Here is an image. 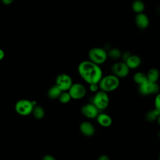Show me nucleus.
I'll list each match as a JSON object with an SVG mask.
<instances>
[{"instance_id": "nucleus-21", "label": "nucleus", "mask_w": 160, "mask_h": 160, "mask_svg": "<svg viewBox=\"0 0 160 160\" xmlns=\"http://www.w3.org/2000/svg\"><path fill=\"white\" fill-rule=\"evenodd\" d=\"M32 113L34 116L38 119H42L44 116V111L43 108L39 106H34Z\"/></svg>"}, {"instance_id": "nucleus-20", "label": "nucleus", "mask_w": 160, "mask_h": 160, "mask_svg": "<svg viewBox=\"0 0 160 160\" xmlns=\"http://www.w3.org/2000/svg\"><path fill=\"white\" fill-rule=\"evenodd\" d=\"M159 114H160V112L154 108V109L150 110L146 112L145 115V118L146 121L149 122H152L157 119L158 116H159Z\"/></svg>"}, {"instance_id": "nucleus-8", "label": "nucleus", "mask_w": 160, "mask_h": 160, "mask_svg": "<svg viewBox=\"0 0 160 160\" xmlns=\"http://www.w3.org/2000/svg\"><path fill=\"white\" fill-rule=\"evenodd\" d=\"M68 91L69 93L71 99L75 100H79L83 98L86 94V89L85 86L79 82L73 83Z\"/></svg>"}, {"instance_id": "nucleus-31", "label": "nucleus", "mask_w": 160, "mask_h": 160, "mask_svg": "<svg viewBox=\"0 0 160 160\" xmlns=\"http://www.w3.org/2000/svg\"><path fill=\"white\" fill-rule=\"evenodd\" d=\"M159 160H160V153H159Z\"/></svg>"}, {"instance_id": "nucleus-22", "label": "nucleus", "mask_w": 160, "mask_h": 160, "mask_svg": "<svg viewBox=\"0 0 160 160\" xmlns=\"http://www.w3.org/2000/svg\"><path fill=\"white\" fill-rule=\"evenodd\" d=\"M58 99L61 103L67 104L71 101V97L68 91H62L59 96Z\"/></svg>"}, {"instance_id": "nucleus-11", "label": "nucleus", "mask_w": 160, "mask_h": 160, "mask_svg": "<svg viewBox=\"0 0 160 160\" xmlns=\"http://www.w3.org/2000/svg\"><path fill=\"white\" fill-rule=\"evenodd\" d=\"M134 21L136 26L141 29H146L149 24V18L144 12L136 14Z\"/></svg>"}, {"instance_id": "nucleus-30", "label": "nucleus", "mask_w": 160, "mask_h": 160, "mask_svg": "<svg viewBox=\"0 0 160 160\" xmlns=\"http://www.w3.org/2000/svg\"><path fill=\"white\" fill-rule=\"evenodd\" d=\"M158 137H159V138L160 139V131L158 132Z\"/></svg>"}, {"instance_id": "nucleus-4", "label": "nucleus", "mask_w": 160, "mask_h": 160, "mask_svg": "<svg viewBox=\"0 0 160 160\" xmlns=\"http://www.w3.org/2000/svg\"><path fill=\"white\" fill-rule=\"evenodd\" d=\"M91 103H92L99 111L106 109L109 104V98L108 92L99 89L94 93L92 98Z\"/></svg>"}, {"instance_id": "nucleus-25", "label": "nucleus", "mask_w": 160, "mask_h": 160, "mask_svg": "<svg viewBox=\"0 0 160 160\" xmlns=\"http://www.w3.org/2000/svg\"><path fill=\"white\" fill-rule=\"evenodd\" d=\"M97 160H110V159L107 155L102 154L98 157Z\"/></svg>"}, {"instance_id": "nucleus-7", "label": "nucleus", "mask_w": 160, "mask_h": 160, "mask_svg": "<svg viewBox=\"0 0 160 160\" xmlns=\"http://www.w3.org/2000/svg\"><path fill=\"white\" fill-rule=\"evenodd\" d=\"M113 75L119 78H126L129 73L130 69L124 61H119L114 63L111 68Z\"/></svg>"}, {"instance_id": "nucleus-2", "label": "nucleus", "mask_w": 160, "mask_h": 160, "mask_svg": "<svg viewBox=\"0 0 160 160\" xmlns=\"http://www.w3.org/2000/svg\"><path fill=\"white\" fill-rule=\"evenodd\" d=\"M99 89L106 92L116 90L119 86V79L112 74L102 76L98 82Z\"/></svg>"}, {"instance_id": "nucleus-16", "label": "nucleus", "mask_w": 160, "mask_h": 160, "mask_svg": "<svg viewBox=\"0 0 160 160\" xmlns=\"http://www.w3.org/2000/svg\"><path fill=\"white\" fill-rule=\"evenodd\" d=\"M131 8L135 13L139 14L143 12L145 9V5L141 0H134L131 4Z\"/></svg>"}, {"instance_id": "nucleus-18", "label": "nucleus", "mask_w": 160, "mask_h": 160, "mask_svg": "<svg viewBox=\"0 0 160 160\" xmlns=\"http://www.w3.org/2000/svg\"><path fill=\"white\" fill-rule=\"evenodd\" d=\"M62 91L55 84L54 86H52L51 88H50L48 91V96L49 98L55 99H58L59 96H60L61 93Z\"/></svg>"}, {"instance_id": "nucleus-29", "label": "nucleus", "mask_w": 160, "mask_h": 160, "mask_svg": "<svg viewBox=\"0 0 160 160\" xmlns=\"http://www.w3.org/2000/svg\"><path fill=\"white\" fill-rule=\"evenodd\" d=\"M157 121H158V124L160 126V114H159V116H158V118H157Z\"/></svg>"}, {"instance_id": "nucleus-17", "label": "nucleus", "mask_w": 160, "mask_h": 160, "mask_svg": "<svg viewBox=\"0 0 160 160\" xmlns=\"http://www.w3.org/2000/svg\"><path fill=\"white\" fill-rule=\"evenodd\" d=\"M133 80L136 84L139 86L148 81L146 74L141 71L137 72L133 76Z\"/></svg>"}, {"instance_id": "nucleus-6", "label": "nucleus", "mask_w": 160, "mask_h": 160, "mask_svg": "<svg viewBox=\"0 0 160 160\" xmlns=\"http://www.w3.org/2000/svg\"><path fill=\"white\" fill-rule=\"evenodd\" d=\"M138 91L142 96L156 94L159 92V86L157 82H151L148 80L139 86Z\"/></svg>"}, {"instance_id": "nucleus-3", "label": "nucleus", "mask_w": 160, "mask_h": 160, "mask_svg": "<svg viewBox=\"0 0 160 160\" xmlns=\"http://www.w3.org/2000/svg\"><path fill=\"white\" fill-rule=\"evenodd\" d=\"M88 57L89 61L98 65H101L104 63L108 59L107 51L102 48L94 47L89 49Z\"/></svg>"}, {"instance_id": "nucleus-10", "label": "nucleus", "mask_w": 160, "mask_h": 160, "mask_svg": "<svg viewBox=\"0 0 160 160\" xmlns=\"http://www.w3.org/2000/svg\"><path fill=\"white\" fill-rule=\"evenodd\" d=\"M81 112L88 119H94L99 114L98 109L91 102L84 104L81 108Z\"/></svg>"}, {"instance_id": "nucleus-9", "label": "nucleus", "mask_w": 160, "mask_h": 160, "mask_svg": "<svg viewBox=\"0 0 160 160\" xmlns=\"http://www.w3.org/2000/svg\"><path fill=\"white\" fill-rule=\"evenodd\" d=\"M72 84V79L68 74L61 73L56 78V85L62 91H68Z\"/></svg>"}, {"instance_id": "nucleus-5", "label": "nucleus", "mask_w": 160, "mask_h": 160, "mask_svg": "<svg viewBox=\"0 0 160 160\" xmlns=\"http://www.w3.org/2000/svg\"><path fill=\"white\" fill-rule=\"evenodd\" d=\"M34 106H36L34 101L28 99H21L16 103L15 110L21 116H28L32 113Z\"/></svg>"}, {"instance_id": "nucleus-24", "label": "nucleus", "mask_w": 160, "mask_h": 160, "mask_svg": "<svg viewBox=\"0 0 160 160\" xmlns=\"http://www.w3.org/2000/svg\"><path fill=\"white\" fill-rule=\"evenodd\" d=\"M89 85V90L92 92H96L97 91H98L99 90V85L98 83H93V84H90Z\"/></svg>"}, {"instance_id": "nucleus-23", "label": "nucleus", "mask_w": 160, "mask_h": 160, "mask_svg": "<svg viewBox=\"0 0 160 160\" xmlns=\"http://www.w3.org/2000/svg\"><path fill=\"white\" fill-rule=\"evenodd\" d=\"M154 108L160 112V92H159L156 95L154 101Z\"/></svg>"}, {"instance_id": "nucleus-26", "label": "nucleus", "mask_w": 160, "mask_h": 160, "mask_svg": "<svg viewBox=\"0 0 160 160\" xmlns=\"http://www.w3.org/2000/svg\"><path fill=\"white\" fill-rule=\"evenodd\" d=\"M42 160H56V159L51 155H46L43 157Z\"/></svg>"}, {"instance_id": "nucleus-14", "label": "nucleus", "mask_w": 160, "mask_h": 160, "mask_svg": "<svg viewBox=\"0 0 160 160\" xmlns=\"http://www.w3.org/2000/svg\"><path fill=\"white\" fill-rule=\"evenodd\" d=\"M126 64L130 69L138 68L141 64V58L136 54H131L125 61Z\"/></svg>"}, {"instance_id": "nucleus-28", "label": "nucleus", "mask_w": 160, "mask_h": 160, "mask_svg": "<svg viewBox=\"0 0 160 160\" xmlns=\"http://www.w3.org/2000/svg\"><path fill=\"white\" fill-rule=\"evenodd\" d=\"M5 56V52L3 49L0 48V61L2 60Z\"/></svg>"}, {"instance_id": "nucleus-19", "label": "nucleus", "mask_w": 160, "mask_h": 160, "mask_svg": "<svg viewBox=\"0 0 160 160\" xmlns=\"http://www.w3.org/2000/svg\"><path fill=\"white\" fill-rule=\"evenodd\" d=\"M108 58L112 60H118L121 58V52L118 48H111L108 52Z\"/></svg>"}, {"instance_id": "nucleus-13", "label": "nucleus", "mask_w": 160, "mask_h": 160, "mask_svg": "<svg viewBox=\"0 0 160 160\" xmlns=\"http://www.w3.org/2000/svg\"><path fill=\"white\" fill-rule=\"evenodd\" d=\"M96 119L98 123L102 127H109L112 123V119L111 117L106 113H99Z\"/></svg>"}, {"instance_id": "nucleus-1", "label": "nucleus", "mask_w": 160, "mask_h": 160, "mask_svg": "<svg viewBox=\"0 0 160 160\" xmlns=\"http://www.w3.org/2000/svg\"><path fill=\"white\" fill-rule=\"evenodd\" d=\"M81 78L88 84L98 83L102 76V71L99 65L89 60L81 61L78 67Z\"/></svg>"}, {"instance_id": "nucleus-27", "label": "nucleus", "mask_w": 160, "mask_h": 160, "mask_svg": "<svg viewBox=\"0 0 160 160\" xmlns=\"http://www.w3.org/2000/svg\"><path fill=\"white\" fill-rule=\"evenodd\" d=\"M1 1L4 5H9V4H12V2L14 1V0H1Z\"/></svg>"}, {"instance_id": "nucleus-12", "label": "nucleus", "mask_w": 160, "mask_h": 160, "mask_svg": "<svg viewBox=\"0 0 160 160\" xmlns=\"http://www.w3.org/2000/svg\"><path fill=\"white\" fill-rule=\"evenodd\" d=\"M79 129L83 135L88 137L93 136L96 131L94 125L91 122L87 121H83L81 123L79 126Z\"/></svg>"}, {"instance_id": "nucleus-15", "label": "nucleus", "mask_w": 160, "mask_h": 160, "mask_svg": "<svg viewBox=\"0 0 160 160\" xmlns=\"http://www.w3.org/2000/svg\"><path fill=\"white\" fill-rule=\"evenodd\" d=\"M148 80L151 82H157L159 78V71L156 68H150L146 73Z\"/></svg>"}]
</instances>
